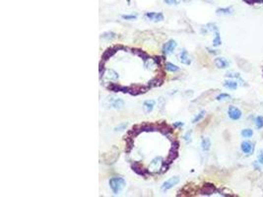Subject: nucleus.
<instances>
[{"label": "nucleus", "instance_id": "f257e3e1", "mask_svg": "<svg viewBox=\"0 0 263 197\" xmlns=\"http://www.w3.org/2000/svg\"><path fill=\"white\" fill-rule=\"evenodd\" d=\"M109 187L112 190L113 194H118L121 192L124 187L126 185V181L124 180L123 177H112L109 180Z\"/></svg>", "mask_w": 263, "mask_h": 197}, {"label": "nucleus", "instance_id": "f03ea898", "mask_svg": "<svg viewBox=\"0 0 263 197\" xmlns=\"http://www.w3.org/2000/svg\"><path fill=\"white\" fill-rule=\"evenodd\" d=\"M179 177H170V178H169L168 180H166L164 183L162 184V186H161V190L162 191H168V190H170V188H173V186L175 185H176L177 183H179Z\"/></svg>", "mask_w": 263, "mask_h": 197}, {"label": "nucleus", "instance_id": "7ed1b4c3", "mask_svg": "<svg viewBox=\"0 0 263 197\" xmlns=\"http://www.w3.org/2000/svg\"><path fill=\"white\" fill-rule=\"evenodd\" d=\"M176 46H177L176 42L173 41V39H170L169 42H167L166 44L163 45L162 51H163V53H164L165 55L170 54V53H172L176 48Z\"/></svg>", "mask_w": 263, "mask_h": 197}, {"label": "nucleus", "instance_id": "20e7f679", "mask_svg": "<svg viewBox=\"0 0 263 197\" xmlns=\"http://www.w3.org/2000/svg\"><path fill=\"white\" fill-rule=\"evenodd\" d=\"M124 48L121 45H115V46H112V48H108L106 51L104 52V54H102V61H106V60H108L109 58H111V57L115 54V53L116 51H118L119 49H123Z\"/></svg>", "mask_w": 263, "mask_h": 197}, {"label": "nucleus", "instance_id": "39448f33", "mask_svg": "<svg viewBox=\"0 0 263 197\" xmlns=\"http://www.w3.org/2000/svg\"><path fill=\"white\" fill-rule=\"evenodd\" d=\"M228 114H229V117L231 119L233 120H239L240 118L241 117V112L240 109H239L237 107L234 106H231L228 109Z\"/></svg>", "mask_w": 263, "mask_h": 197}, {"label": "nucleus", "instance_id": "423d86ee", "mask_svg": "<svg viewBox=\"0 0 263 197\" xmlns=\"http://www.w3.org/2000/svg\"><path fill=\"white\" fill-rule=\"evenodd\" d=\"M240 149L246 156H250L254 151V145L250 141H243L240 145Z\"/></svg>", "mask_w": 263, "mask_h": 197}, {"label": "nucleus", "instance_id": "0eeeda50", "mask_svg": "<svg viewBox=\"0 0 263 197\" xmlns=\"http://www.w3.org/2000/svg\"><path fill=\"white\" fill-rule=\"evenodd\" d=\"M148 89H149V87L144 88V87H142V86H139V85L131 86V87H129L128 94L132 95V96H138V95H141V94L146 93L148 91Z\"/></svg>", "mask_w": 263, "mask_h": 197}, {"label": "nucleus", "instance_id": "6e6552de", "mask_svg": "<svg viewBox=\"0 0 263 197\" xmlns=\"http://www.w3.org/2000/svg\"><path fill=\"white\" fill-rule=\"evenodd\" d=\"M145 17L148 20L154 21V22H161L164 20V15L162 13H155V12H148L145 14Z\"/></svg>", "mask_w": 263, "mask_h": 197}, {"label": "nucleus", "instance_id": "1a4fd4ad", "mask_svg": "<svg viewBox=\"0 0 263 197\" xmlns=\"http://www.w3.org/2000/svg\"><path fill=\"white\" fill-rule=\"evenodd\" d=\"M131 168H132V170H133L137 174H139V175H143V177H146V175H147V173H148L147 170H146V169H144V168L140 165V163H138V162H134L132 165H131Z\"/></svg>", "mask_w": 263, "mask_h": 197}, {"label": "nucleus", "instance_id": "9d476101", "mask_svg": "<svg viewBox=\"0 0 263 197\" xmlns=\"http://www.w3.org/2000/svg\"><path fill=\"white\" fill-rule=\"evenodd\" d=\"M179 57L180 62L182 64H184V65H190V64H191V59H190V57L188 56V53H187L186 49H182L181 52L179 53Z\"/></svg>", "mask_w": 263, "mask_h": 197}, {"label": "nucleus", "instance_id": "9b49d317", "mask_svg": "<svg viewBox=\"0 0 263 197\" xmlns=\"http://www.w3.org/2000/svg\"><path fill=\"white\" fill-rule=\"evenodd\" d=\"M215 64H216L217 67L220 68V69H225V68L229 67L230 62L226 58H223V57H218V58L215 59Z\"/></svg>", "mask_w": 263, "mask_h": 197}, {"label": "nucleus", "instance_id": "f8f14e48", "mask_svg": "<svg viewBox=\"0 0 263 197\" xmlns=\"http://www.w3.org/2000/svg\"><path fill=\"white\" fill-rule=\"evenodd\" d=\"M156 105V101L154 100H148V101H145L143 103V109L146 113H150L153 109H154V106Z\"/></svg>", "mask_w": 263, "mask_h": 197}, {"label": "nucleus", "instance_id": "ddd939ff", "mask_svg": "<svg viewBox=\"0 0 263 197\" xmlns=\"http://www.w3.org/2000/svg\"><path fill=\"white\" fill-rule=\"evenodd\" d=\"M201 194L203 195H211L212 193L215 192V187L213 184H205L203 188L201 189Z\"/></svg>", "mask_w": 263, "mask_h": 197}, {"label": "nucleus", "instance_id": "4468645a", "mask_svg": "<svg viewBox=\"0 0 263 197\" xmlns=\"http://www.w3.org/2000/svg\"><path fill=\"white\" fill-rule=\"evenodd\" d=\"M163 83H164V80H163V78H160V77H155V78H153L151 81H149L148 87H149V88L159 87V86H161Z\"/></svg>", "mask_w": 263, "mask_h": 197}, {"label": "nucleus", "instance_id": "2eb2a0df", "mask_svg": "<svg viewBox=\"0 0 263 197\" xmlns=\"http://www.w3.org/2000/svg\"><path fill=\"white\" fill-rule=\"evenodd\" d=\"M111 106L112 107H113V109H122L124 107V102L122 101V100L120 99H115V100H112L111 102Z\"/></svg>", "mask_w": 263, "mask_h": 197}, {"label": "nucleus", "instance_id": "dca6fc26", "mask_svg": "<svg viewBox=\"0 0 263 197\" xmlns=\"http://www.w3.org/2000/svg\"><path fill=\"white\" fill-rule=\"evenodd\" d=\"M177 156H179V154H177V149L173 148L172 147V149H170V154H169V157H168V159H167V163H169L170 165L176 159Z\"/></svg>", "mask_w": 263, "mask_h": 197}, {"label": "nucleus", "instance_id": "f3484780", "mask_svg": "<svg viewBox=\"0 0 263 197\" xmlns=\"http://www.w3.org/2000/svg\"><path fill=\"white\" fill-rule=\"evenodd\" d=\"M201 148H202V150H203L204 152L209 151V150H210V148H211V141H210V139L207 138V137L202 139V141H201Z\"/></svg>", "mask_w": 263, "mask_h": 197}, {"label": "nucleus", "instance_id": "a211bd4d", "mask_svg": "<svg viewBox=\"0 0 263 197\" xmlns=\"http://www.w3.org/2000/svg\"><path fill=\"white\" fill-rule=\"evenodd\" d=\"M106 78H109V79H111V80H117V79H118V73L117 72H115V70L113 69H109V70H106Z\"/></svg>", "mask_w": 263, "mask_h": 197}, {"label": "nucleus", "instance_id": "6ab92c4d", "mask_svg": "<svg viewBox=\"0 0 263 197\" xmlns=\"http://www.w3.org/2000/svg\"><path fill=\"white\" fill-rule=\"evenodd\" d=\"M224 87L231 89V90H236V89L237 88V82L234 81V80L226 81V82H224Z\"/></svg>", "mask_w": 263, "mask_h": 197}, {"label": "nucleus", "instance_id": "aec40b11", "mask_svg": "<svg viewBox=\"0 0 263 197\" xmlns=\"http://www.w3.org/2000/svg\"><path fill=\"white\" fill-rule=\"evenodd\" d=\"M234 11L232 7H228V8H220L217 10V14L218 15H230Z\"/></svg>", "mask_w": 263, "mask_h": 197}, {"label": "nucleus", "instance_id": "412c9836", "mask_svg": "<svg viewBox=\"0 0 263 197\" xmlns=\"http://www.w3.org/2000/svg\"><path fill=\"white\" fill-rule=\"evenodd\" d=\"M165 68H166V70L170 71V72H177V71H179V67H177L176 65H175V64H173L170 62H166Z\"/></svg>", "mask_w": 263, "mask_h": 197}, {"label": "nucleus", "instance_id": "4be33fe9", "mask_svg": "<svg viewBox=\"0 0 263 197\" xmlns=\"http://www.w3.org/2000/svg\"><path fill=\"white\" fill-rule=\"evenodd\" d=\"M102 38L106 41H112L116 38V34H115L113 32H106L102 35Z\"/></svg>", "mask_w": 263, "mask_h": 197}, {"label": "nucleus", "instance_id": "5701e85b", "mask_svg": "<svg viewBox=\"0 0 263 197\" xmlns=\"http://www.w3.org/2000/svg\"><path fill=\"white\" fill-rule=\"evenodd\" d=\"M133 53H135L136 55L141 57V58L143 59L144 61H146V60L149 58V56H148L147 53H145L143 51H140V49H133Z\"/></svg>", "mask_w": 263, "mask_h": 197}, {"label": "nucleus", "instance_id": "b1692460", "mask_svg": "<svg viewBox=\"0 0 263 197\" xmlns=\"http://www.w3.org/2000/svg\"><path fill=\"white\" fill-rule=\"evenodd\" d=\"M222 44V41H221V37H220V33L219 31H216L215 32V38L213 39V45L214 46H219L221 45Z\"/></svg>", "mask_w": 263, "mask_h": 197}, {"label": "nucleus", "instance_id": "393cba45", "mask_svg": "<svg viewBox=\"0 0 263 197\" xmlns=\"http://www.w3.org/2000/svg\"><path fill=\"white\" fill-rule=\"evenodd\" d=\"M253 135V131H252L250 128H246V129L241 130V136L243 138H250Z\"/></svg>", "mask_w": 263, "mask_h": 197}, {"label": "nucleus", "instance_id": "a878e982", "mask_svg": "<svg viewBox=\"0 0 263 197\" xmlns=\"http://www.w3.org/2000/svg\"><path fill=\"white\" fill-rule=\"evenodd\" d=\"M205 114H206V112L205 110H202V112H199L198 114L196 116H195L194 118H193V120H192V123H197V122H199V121H200L202 118H203L204 116H205Z\"/></svg>", "mask_w": 263, "mask_h": 197}, {"label": "nucleus", "instance_id": "bb28decb", "mask_svg": "<svg viewBox=\"0 0 263 197\" xmlns=\"http://www.w3.org/2000/svg\"><path fill=\"white\" fill-rule=\"evenodd\" d=\"M255 126H256L257 129H261L263 127V116L259 115L255 118Z\"/></svg>", "mask_w": 263, "mask_h": 197}, {"label": "nucleus", "instance_id": "cd10ccee", "mask_svg": "<svg viewBox=\"0 0 263 197\" xmlns=\"http://www.w3.org/2000/svg\"><path fill=\"white\" fill-rule=\"evenodd\" d=\"M226 76H227V77H233V78H237V79H239V80L241 82V83H243V85H246V84H243V83H244V81L240 78V74H237V73H234V72H229V73H227V74H226Z\"/></svg>", "mask_w": 263, "mask_h": 197}, {"label": "nucleus", "instance_id": "c85d7f7f", "mask_svg": "<svg viewBox=\"0 0 263 197\" xmlns=\"http://www.w3.org/2000/svg\"><path fill=\"white\" fill-rule=\"evenodd\" d=\"M230 98H231V96L229 94H225V93H224V94H220L219 96H217L216 100L217 101H223V100H227V99H230Z\"/></svg>", "mask_w": 263, "mask_h": 197}, {"label": "nucleus", "instance_id": "c756f323", "mask_svg": "<svg viewBox=\"0 0 263 197\" xmlns=\"http://www.w3.org/2000/svg\"><path fill=\"white\" fill-rule=\"evenodd\" d=\"M126 126H127V123H126V122L120 123V124L118 125V126H116V127L115 128V131H122V130L125 129Z\"/></svg>", "mask_w": 263, "mask_h": 197}, {"label": "nucleus", "instance_id": "7c9ffc66", "mask_svg": "<svg viewBox=\"0 0 263 197\" xmlns=\"http://www.w3.org/2000/svg\"><path fill=\"white\" fill-rule=\"evenodd\" d=\"M191 133H192V132H191V131H188V132H186L185 134H184L183 139H184V140H185L186 142H190V141H191Z\"/></svg>", "mask_w": 263, "mask_h": 197}, {"label": "nucleus", "instance_id": "2f4dec72", "mask_svg": "<svg viewBox=\"0 0 263 197\" xmlns=\"http://www.w3.org/2000/svg\"><path fill=\"white\" fill-rule=\"evenodd\" d=\"M257 160L258 163L260 165H263V151H259L257 155Z\"/></svg>", "mask_w": 263, "mask_h": 197}, {"label": "nucleus", "instance_id": "473e14b6", "mask_svg": "<svg viewBox=\"0 0 263 197\" xmlns=\"http://www.w3.org/2000/svg\"><path fill=\"white\" fill-rule=\"evenodd\" d=\"M136 18V15H122V19L124 20H135Z\"/></svg>", "mask_w": 263, "mask_h": 197}, {"label": "nucleus", "instance_id": "72a5a7b5", "mask_svg": "<svg viewBox=\"0 0 263 197\" xmlns=\"http://www.w3.org/2000/svg\"><path fill=\"white\" fill-rule=\"evenodd\" d=\"M164 1L167 3V4H169V5H173V4H177V1L176 0H164Z\"/></svg>", "mask_w": 263, "mask_h": 197}, {"label": "nucleus", "instance_id": "f704fd0d", "mask_svg": "<svg viewBox=\"0 0 263 197\" xmlns=\"http://www.w3.org/2000/svg\"><path fill=\"white\" fill-rule=\"evenodd\" d=\"M173 126H175V127H181V126H183V123L180 122V121H176V122L173 123Z\"/></svg>", "mask_w": 263, "mask_h": 197}, {"label": "nucleus", "instance_id": "c9c22d12", "mask_svg": "<svg viewBox=\"0 0 263 197\" xmlns=\"http://www.w3.org/2000/svg\"><path fill=\"white\" fill-rule=\"evenodd\" d=\"M181 1H184V2H187V1H190V0H181Z\"/></svg>", "mask_w": 263, "mask_h": 197}]
</instances>
